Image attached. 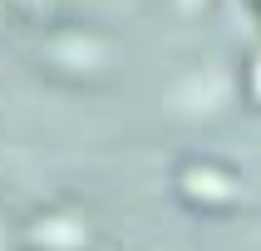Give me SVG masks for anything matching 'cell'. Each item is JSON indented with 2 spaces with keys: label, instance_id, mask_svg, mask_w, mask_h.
Instances as JSON below:
<instances>
[{
  "label": "cell",
  "instance_id": "obj_1",
  "mask_svg": "<svg viewBox=\"0 0 261 251\" xmlns=\"http://www.w3.org/2000/svg\"><path fill=\"white\" fill-rule=\"evenodd\" d=\"M177 187L192 207H207V212H222V207H237L242 202V187H237L232 173H222L217 162H188L177 173Z\"/></svg>",
  "mask_w": 261,
  "mask_h": 251
},
{
  "label": "cell",
  "instance_id": "obj_2",
  "mask_svg": "<svg viewBox=\"0 0 261 251\" xmlns=\"http://www.w3.org/2000/svg\"><path fill=\"white\" fill-rule=\"evenodd\" d=\"M30 236H35L40 246H84V241H89V232L74 217H49V221H40Z\"/></svg>",
  "mask_w": 261,
  "mask_h": 251
},
{
  "label": "cell",
  "instance_id": "obj_3",
  "mask_svg": "<svg viewBox=\"0 0 261 251\" xmlns=\"http://www.w3.org/2000/svg\"><path fill=\"white\" fill-rule=\"evenodd\" d=\"M247 15L256 20V30H261V0H247Z\"/></svg>",
  "mask_w": 261,
  "mask_h": 251
}]
</instances>
